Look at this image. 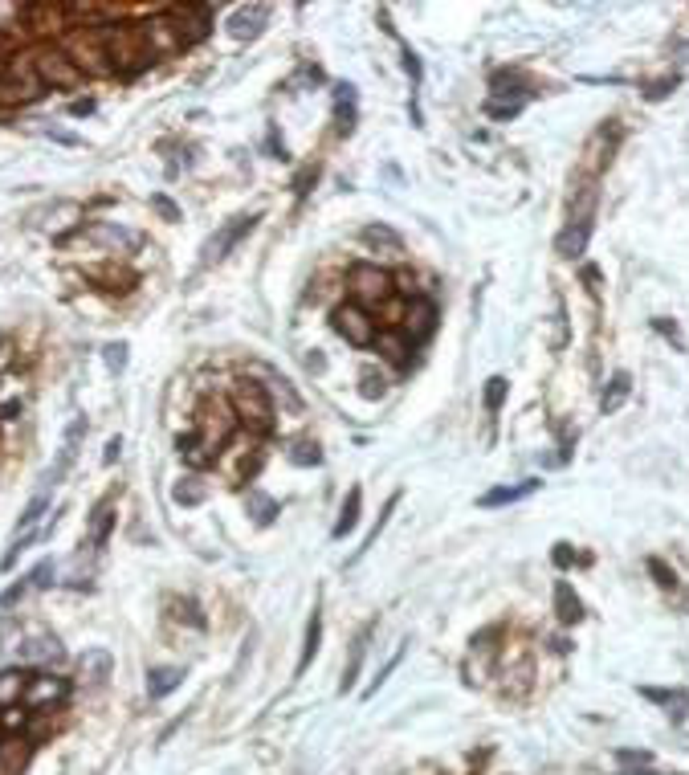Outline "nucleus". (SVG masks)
Returning a JSON list of instances; mask_svg holds the SVG:
<instances>
[{"label":"nucleus","instance_id":"obj_1","mask_svg":"<svg viewBox=\"0 0 689 775\" xmlns=\"http://www.w3.org/2000/svg\"><path fill=\"white\" fill-rule=\"evenodd\" d=\"M347 290H351L355 306H379V302L392 294V282H388V274L379 266L359 261V266H351V274H347Z\"/></svg>","mask_w":689,"mask_h":775},{"label":"nucleus","instance_id":"obj_2","mask_svg":"<svg viewBox=\"0 0 689 775\" xmlns=\"http://www.w3.org/2000/svg\"><path fill=\"white\" fill-rule=\"evenodd\" d=\"M233 404H237V416H245L254 429H270L273 424V404H270V392L262 388V383L254 380H241L237 388H233Z\"/></svg>","mask_w":689,"mask_h":775},{"label":"nucleus","instance_id":"obj_3","mask_svg":"<svg viewBox=\"0 0 689 775\" xmlns=\"http://www.w3.org/2000/svg\"><path fill=\"white\" fill-rule=\"evenodd\" d=\"M229 432H233V412L221 404V400H216V404H205V408H200L196 432H192V437H196L213 457H216V445H225V441H229Z\"/></svg>","mask_w":689,"mask_h":775},{"label":"nucleus","instance_id":"obj_4","mask_svg":"<svg viewBox=\"0 0 689 775\" xmlns=\"http://www.w3.org/2000/svg\"><path fill=\"white\" fill-rule=\"evenodd\" d=\"M70 693V682L66 677H53V673H33L25 682V693H21V706L25 710H50L58 702H66Z\"/></svg>","mask_w":689,"mask_h":775},{"label":"nucleus","instance_id":"obj_5","mask_svg":"<svg viewBox=\"0 0 689 775\" xmlns=\"http://www.w3.org/2000/svg\"><path fill=\"white\" fill-rule=\"evenodd\" d=\"M335 331L343 334L347 343H355V347H368V343H376V318H371L363 306L347 302V306L335 310Z\"/></svg>","mask_w":689,"mask_h":775},{"label":"nucleus","instance_id":"obj_6","mask_svg":"<svg viewBox=\"0 0 689 775\" xmlns=\"http://www.w3.org/2000/svg\"><path fill=\"white\" fill-rule=\"evenodd\" d=\"M17 657L25 661V665H62V661H66V649H62V641L53 633H33L17 644Z\"/></svg>","mask_w":689,"mask_h":775},{"label":"nucleus","instance_id":"obj_7","mask_svg":"<svg viewBox=\"0 0 689 775\" xmlns=\"http://www.w3.org/2000/svg\"><path fill=\"white\" fill-rule=\"evenodd\" d=\"M82 437H86V416H74V421H70V429H66V441H62L58 461H53L50 473H45V486H58V481L70 473V465L78 461V449H82Z\"/></svg>","mask_w":689,"mask_h":775},{"label":"nucleus","instance_id":"obj_8","mask_svg":"<svg viewBox=\"0 0 689 775\" xmlns=\"http://www.w3.org/2000/svg\"><path fill=\"white\" fill-rule=\"evenodd\" d=\"M257 220H262V217H257V212H245V217H233V220H229V225H225V228H221V233H216V237H213V241H208V245H205V266H208V261H221V257H225V253H229V249H233V245H237V241H241V237H245V233H249V228H254V225H257Z\"/></svg>","mask_w":689,"mask_h":775},{"label":"nucleus","instance_id":"obj_9","mask_svg":"<svg viewBox=\"0 0 689 775\" xmlns=\"http://www.w3.org/2000/svg\"><path fill=\"white\" fill-rule=\"evenodd\" d=\"M37 78L53 82V86H78V82H82V70H78L66 53H42L37 57Z\"/></svg>","mask_w":689,"mask_h":775},{"label":"nucleus","instance_id":"obj_10","mask_svg":"<svg viewBox=\"0 0 689 775\" xmlns=\"http://www.w3.org/2000/svg\"><path fill=\"white\" fill-rule=\"evenodd\" d=\"M436 326V306L428 298H412L408 302V315H404V339L408 343H420L428 339Z\"/></svg>","mask_w":689,"mask_h":775},{"label":"nucleus","instance_id":"obj_11","mask_svg":"<svg viewBox=\"0 0 689 775\" xmlns=\"http://www.w3.org/2000/svg\"><path fill=\"white\" fill-rule=\"evenodd\" d=\"M265 21H270V5L237 8V13H233V21H229V33H233L237 41H254V37H262Z\"/></svg>","mask_w":689,"mask_h":775},{"label":"nucleus","instance_id":"obj_12","mask_svg":"<svg viewBox=\"0 0 689 775\" xmlns=\"http://www.w3.org/2000/svg\"><path fill=\"white\" fill-rule=\"evenodd\" d=\"M588 237H591V220H571V225L559 233L555 253L559 257H579V253L588 249Z\"/></svg>","mask_w":689,"mask_h":775},{"label":"nucleus","instance_id":"obj_13","mask_svg":"<svg viewBox=\"0 0 689 775\" xmlns=\"http://www.w3.org/2000/svg\"><path fill=\"white\" fill-rule=\"evenodd\" d=\"M542 481H534V478H526V481H518V486H498V489H490V494H482V506L490 510V506H506V502H522V498H531L534 489H539Z\"/></svg>","mask_w":689,"mask_h":775},{"label":"nucleus","instance_id":"obj_14","mask_svg":"<svg viewBox=\"0 0 689 775\" xmlns=\"http://www.w3.org/2000/svg\"><path fill=\"white\" fill-rule=\"evenodd\" d=\"M555 612H559V620H563V625L583 620V604H579V596L571 592V584H567V579H559V584H555Z\"/></svg>","mask_w":689,"mask_h":775},{"label":"nucleus","instance_id":"obj_15","mask_svg":"<svg viewBox=\"0 0 689 775\" xmlns=\"http://www.w3.org/2000/svg\"><path fill=\"white\" fill-rule=\"evenodd\" d=\"M180 682H184V669H176V665H156V669L148 673V693H151V698H167V693H172Z\"/></svg>","mask_w":689,"mask_h":775},{"label":"nucleus","instance_id":"obj_16","mask_svg":"<svg viewBox=\"0 0 689 775\" xmlns=\"http://www.w3.org/2000/svg\"><path fill=\"white\" fill-rule=\"evenodd\" d=\"M363 241H368L371 249L392 253V257H400V253H404L400 233H396V228H388V225H368V228H363Z\"/></svg>","mask_w":689,"mask_h":775},{"label":"nucleus","instance_id":"obj_17","mask_svg":"<svg viewBox=\"0 0 689 775\" xmlns=\"http://www.w3.org/2000/svg\"><path fill=\"white\" fill-rule=\"evenodd\" d=\"M368 636L371 628H363L359 636L351 641V657H347V669H343V682H339V690H355V677H359V665H363V653H368Z\"/></svg>","mask_w":689,"mask_h":775},{"label":"nucleus","instance_id":"obj_18","mask_svg":"<svg viewBox=\"0 0 689 775\" xmlns=\"http://www.w3.org/2000/svg\"><path fill=\"white\" fill-rule=\"evenodd\" d=\"M110 665H115V661H110L107 649H91V653L82 657V677H86L91 685H102V682L110 677Z\"/></svg>","mask_w":689,"mask_h":775},{"label":"nucleus","instance_id":"obj_19","mask_svg":"<svg viewBox=\"0 0 689 775\" xmlns=\"http://www.w3.org/2000/svg\"><path fill=\"white\" fill-rule=\"evenodd\" d=\"M29 759V747L21 739H9L0 742V775H21V767H25Z\"/></svg>","mask_w":689,"mask_h":775},{"label":"nucleus","instance_id":"obj_20","mask_svg":"<svg viewBox=\"0 0 689 775\" xmlns=\"http://www.w3.org/2000/svg\"><path fill=\"white\" fill-rule=\"evenodd\" d=\"M648 702H661V706H669V718L673 722H681L685 718V710H689V693L685 690H677V693H669V690H640Z\"/></svg>","mask_w":689,"mask_h":775},{"label":"nucleus","instance_id":"obj_21","mask_svg":"<svg viewBox=\"0 0 689 775\" xmlns=\"http://www.w3.org/2000/svg\"><path fill=\"white\" fill-rule=\"evenodd\" d=\"M379 351H384V359H392L396 367H404V363H408V351H412V343L404 339V334H392V331H384V334H379Z\"/></svg>","mask_w":689,"mask_h":775},{"label":"nucleus","instance_id":"obj_22","mask_svg":"<svg viewBox=\"0 0 689 775\" xmlns=\"http://www.w3.org/2000/svg\"><path fill=\"white\" fill-rule=\"evenodd\" d=\"M245 506H249V510H254L257 527H270V522H273V514H278V502H273L270 494H262V489H249Z\"/></svg>","mask_w":689,"mask_h":775},{"label":"nucleus","instance_id":"obj_23","mask_svg":"<svg viewBox=\"0 0 689 775\" xmlns=\"http://www.w3.org/2000/svg\"><path fill=\"white\" fill-rule=\"evenodd\" d=\"M359 502H363V494H359V489H351V494H347V502H343V514H339V522H335V530H330L335 538H343L347 530H355V522H359Z\"/></svg>","mask_w":689,"mask_h":775},{"label":"nucleus","instance_id":"obj_24","mask_svg":"<svg viewBox=\"0 0 689 775\" xmlns=\"http://www.w3.org/2000/svg\"><path fill=\"white\" fill-rule=\"evenodd\" d=\"M628 392H632V375H628V372H616V375H612V388L604 392L599 408H604V412H616V408H620V400L628 396Z\"/></svg>","mask_w":689,"mask_h":775},{"label":"nucleus","instance_id":"obj_25","mask_svg":"<svg viewBox=\"0 0 689 775\" xmlns=\"http://www.w3.org/2000/svg\"><path fill=\"white\" fill-rule=\"evenodd\" d=\"M319 641H322V616H319V608H314L311 625H306V649H302V661H298V673H306V665L314 661V653H319Z\"/></svg>","mask_w":689,"mask_h":775},{"label":"nucleus","instance_id":"obj_26","mask_svg":"<svg viewBox=\"0 0 689 775\" xmlns=\"http://www.w3.org/2000/svg\"><path fill=\"white\" fill-rule=\"evenodd\" d=\"M172 498H176L180 506H200V502L208 498V489H205V481H200V478H184L180 486L172 489Z\"/></svg>","mask_w":689,"mask_h":775},{"label":"nucleus","instance_id":"obj_27","mask_svg":"<svg viewBox=\"0 0 689 775\" xmlns=\"http://www.w3.org/2000/svg\"><path fill=\"white\" fill-rule=\"evenodd\" d=\"M25 693V677L21 673H0V706H17Z\"/></svg>","mask_w":689,"mask_h":775},{"label":"nucleus","instance_id":"obj_28","mask_svg":"<svg viewBox=\"0 0 689 775\" xmlns=\"http://www.w3.org/2000/svg\"><path fill=\"white\" fill-rule=\"evenodd\" d=\"M45 506H50V498H45V494H37L33 502L25 506V514H21V522H17V535H33V530H37V518H42V514H45Z\"/></svg>","mask_w":689,"mask_h":775},{"label":"nucleus","instance_id":"obj_29","mask_svg":"<svg viewBox=\"0 0 689 775\" xmlns=\"http://www.w3.org/2000/svg\"><path fill=\"white\" fill-rule=\"evenodd\" d=\"M290 461H294V465H319L322 461V449L314 445V441H298V445L290 449Z\"/></svg>","mask_w":689,"mask_h":775},{"label":"nucleus","instance_id":"obj_30","mask_svg":"<svg viewBox=\"0 0 689 775\" xmlns=\"http://www.w3.org/2000/svg\"><path fill=\"white\" fill-rule=\"evenodd\" d=\"M110 522H115V514H110V506H99V518H94V530H91V543L102 547L110 535Z\"/></svg>","mask_w":689,"mask_h":775},{"label":"nucleus","instance_id":"obj_31","mask_svg":"<svg viewBox=\"0 0 689 775\" xmlns=\"http://www.w3.org/2000/svg\"><path fill=\"white\" fill-rule=\"evenodd\" d=\"M506 388H510V383L502 380V375H493V380L485 383V408H490V412H498V408H502V400H506Z\"/></svg>","mask_w":689,"mask_h":775},{"label":"nucleus","instance_id":"obj_32","mask_svg":"<svg viewBox=\"0 0 689 775\" xmlns=\"http://www.w3.org/2000/svg\"><path fill=\"white\" fill-rule=\"evenodd\" d=\"M359 383H363V396L368 400H376V396H384V375L376 372V367H368V372H359Z\"/></svg>","mask_w":689,"mask_h":775},{"label":"nucleus","instance_id":"obj_33","mask_svg":"<svg viewBox=\"0 0 689 775\" xmlns=\"http://www.w3.org/2000/svg\"><path fill=\"white\" fill-rule=\"evenodd\" d=\"M102 359H107V367L119 375L127 367V343H107V347H102Z\"/></svg>","mask_w":689,"mask_h":775},{"label":"nucleus","instance_id":"obj_34","mask_svg":"<svg viewBox=\"0 0 689 775\" xmlns=\"http://www.w3.org/2000/svg\"><path fill=\"white\" fill-rule=\"evenodd\" d=\"M53 579H58V567H53V559H45V563H37V567H33L29 584H33V587H50Z\"/></svg>","mask_w":689,"mask_h":775},{"label":"nucleus","instance_id":"obj_35","mask_svg":"<svg viewBox=\"0 0 689 775\" xmlns=\"http://www.w3.org/2000/svg\"><path fill=\"white\" fill-rule=\"evenodd\" d=\"M151 208H156L164 220H180V208H176V204L167 200V196H151Z\"/></svg>","mask_w":689,"mask_h":775},{"label":"nucleus","instance_id":"obj_36","mask_svg":"<svg viewBox=\"0 0 689 775\" xmlns=\"http://www.w3.org/2000/svg\"><path fill=\"white\" fill-rule=\"evenodd\" d=\"M518 111H522V98H514V102H490V114H493V119H514Z\"/></svg>","mask_w":689,"mask_h":775},{"label":"nucleus","instance_id":"obj_37","mask_svg":"<svg viewBox=\"0 0 689 775\" xmlns=\"http://www.w3.org/2000/svg\"><path fill=\"white\" fill-rule=\"evenodd\" d=\"M400 657H404V644H400V649H396V653H392V661H388V665H384V669H379V673H376V682H371V685H368V693H376V690H379V682H384V677H388V673H392V669H396V665H400Z\"/></svg>","mask_w":689,"mask_h":775},{"label":"nucleus","instance_id":"obj_38","mask_svg":"<svg viewBox=\"0 0 689 775\" xmlns=\"http://www.w3.org/2000/svg\"><path fill=\"white\" fill-rule=\"evenodd\" d=\"M648 571H653V576H656V584H665V587H673V584H677V579L669 576V567H665L661 559H648Z\"/></svg>","mask_w":689,"mask_h":775},{"label":"nucleus","instance_id":"obj_39","mask_svg":"<svg viewBox=\"0 0 689 775\" xmlns=\"http://www.w3.org/2000/svg\"><path fill=\"white\" fill-rule=\"evenodd\" d=\"M404 70H408V78H412V82H420V57L412 53L408 45H404Z\"/></svg>","mask_w":689,"mask_h":775},{"label":"nucleus","instance_id":"obj_40","mask_svg":"<svg viewBox=\"0 0 689 775\" xmlns=\"http://www.w3.org/2000/svg\"><path fill=\"white\" fill-rule=\"evenodd\" d=\"M119 453H123V441H119V437H110V441H107V453H102V461L110 465V461H115V457H119Z\"/></svg>","mask_w":689,"mask_h":775},{"label":"nucleus","instance_id":"obj_41","mask_svg":"<svg viewBox=\"0 0 689 775\" xmlns=\"http://www.w3.org/2000/svg\"><path fill=\"white\" fill-rule=\"evenodd\" d=\"M25 592H29V584H17V587H9V592H5V608H13V604H17Z\"/></svg>","mask_w":689,"mask_h":775},{"label":"nucleus","instance_id":"obj_42","mask_svg":"<svg viewBox=\"0 0 689 775\" xmlns=\"http://www.w3.org/2000/svg\"><path fill=\"white\" fill-rule=\"evenodd\" d=\"M563 331H567V326H563V310H559V315H555V347H563Z\"/></svg>","mask_w":689,"mask_h":775},{"label":"nucleus","instance_id":"obj_43","mask_svg":"<svg viewBox=\"0 0 689 775\" xmlns=\"http://www.w3.org/2000/svg\"><path fill=\"white\" fill-rule=\"evenodd\" d=\"M306 367H311V372H322V367H327V359L314 351V355H306Z\"/></svg>","mask_w":689,"mask_h":775},{"label":"nucleus","instance_id":"obj_44","mask_svg":"<svg viewBox=\"0 0 689 775\" xmlns=\"http://www.w3.org/2000/svg\"><path fill=\"white\" fill-rule=\"evenodd\" d=\"M555 563H559V567H567V563H571V551H567V543H559V551H555Z\"/></svg>","mask_w":689,"mask_h":775},{"label":"nucleus","instance_id":"obj_45","mask_svg":"<svg viewBox=\"0 0 689 775\" xmlns=\"http://www.w3.org/2000/svg\"><path fill=\"white\" fill-rule=\"evenodd\" d=\"M91 111H94L91 98H86V102H74V106H70V114H91Z\"/></svg>","mask_w":689,"mask_h":775}]
</instances>
